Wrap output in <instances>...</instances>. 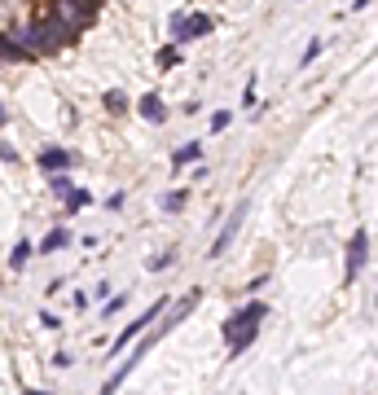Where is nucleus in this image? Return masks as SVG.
Segmentation results:
<instances>
[{
  "label": "nucleus",
  "mask_w": 378,
  "mask_h": 395,
  "mask_svg": "<svg viewBox=\"0 0 378 395\" xmlns=\"http://www.w3.org/2000/svg\"><path fill=\"white\" fill-rule=\"evenodd\" d=\"M264 316H268V307H264V303H246L242 312H233L229 321L220 325V330H224V342H229V356H242L251 342H256Z\"/></svg>",
  "instance_id": "f257e3e1"
},
{
  "label": "nucleus",
  "mask_w": 378,
  "mask_h": 395,
  "mask_svg": "<svg viewBox=\"0 0 378 395\" xmlns=\"http://www.w3.org/2000/svg\"><path fill=\"white\" fill-rule=\"evenodd\" d=\"M198 299H203V295H198V290H189V295H185L181 303H176L172 312H167V321H159V330H149V338H141V342H145V347H154V342H159L163 334H172V330H176V325H181L185 316H189V312L198 307Z\"/></svg>",
  "instance_id": "f03ea898"
},
{
  "label": "nucleus",
  "mask_w": 378,
  "mask_h": 395,
  "mask_svg": "<svg viewBox=\"0 0 378 395\" xmlns=\"http://www.w3.org/2000/svg\"><path fill=\"white\" fill-rule=\"evenodd\" d=\"M246 211H251V202H238L233 211H229V220H224V228H220V237H216V242H211V259H220L224 251H229V242H233V237H238V228H242V220H246Z\"/></svg>",
  "instance_id": "7ed1b4c3"
},
{
  "label": "nucleus",
  "mask_w": 378,
  "mask_h": 395,
  "mask_svg": "<svg viewBox=\"0 0 378 395\" xmlns=\"http://www.w3.org/2000/svg\"><path fill=\"white\" fill-rule=\"evenodd\" d=\"M365 259H369V237L357 233V237H352V246H347V281H357V273L365 268Z\"/></svg>",
  "instance_id": "20e7f679"
},
{
  "label": "nucleus",
  "mask_w": 378,
  "mask_h": 395,
  "mask_svg": "<svg viewBox=\"0 0 378 395\" xmlns=\"http://www.w3.org/2000/svg\"><path fill=\"white\" fill-rule=\"evenodd\" d=\"M163 307H167V303H154V307H149V312H145V316H137V321H132V325H128V330H123V334H119V338H115V352H123V347H128V342H132V338H137V334H141V330H145V325H149V321H154V316H159V312H163Z\"/></svg>",
  "instance_id": "39448f33"
},
{
  "label": "nucleus",
  "mask_w": 378,
  "mask_h": 395,
  "mask_svg": "<svg viewBox=\"0 0 378 395\" xmlns=\"http://www.w3.org/2000/svg\"><path fill=\"white\" fill-rule=\"evenodd\" d=\"M137 110H141V119H145V123H163V119H167V110H163V101H159L154 93H145V97L137 101Z\"/></svg>",
  "instance_id": "423d86ee"
},
{
  "label": "nucleus",
  "mask_w": 378,
  "mask_h": 395,
  "mask_svg": "<svg viewBox=\"0 0 378 395\" xmlns=\"http://www.w3.org/2000/svg\"><path fill=\"white\" fill-rule=\"evenodd\" d=\"M40 167L44 172H66L70 167V154L58 149V145H48V149H40Z\"/></svg>",
  "instance_id": "0eeeda50"
},
{
  "label": "nucleus",
  "mask_w": 378,
  "mask_h": 395,
  "mask_svg": "<svg viewBox=\"0 0 378 395\" xmlns=\"http://www.w3.org/2000/svg\"><path fill=\"white\" fill-rule=\"evenodd\" d=\"M198 158H203V145L198 141H189V145H181L172 154V167H185V163H198Z\"/></svg>",
  "instance_id": "6e6552de"
},
{
  "label": "nucleus",
  "mask_w": 378,
  "mask_h": 395,
  "mask_svg": "<svg viewBox=\"0 0 378 395\" xmlns=\"http://www.w3.org/2000/svg\"><path fill=\"white\" fill-rule=\"evenodd\" d=\"M211 18L207 14H198V18H185V40H194V36H211Z\"/></svg>",
  "instance_id": "1a4fd4ad"
},
{
  "label": "nucleus",
  "mask_w": 378,
  "mask_h": 395,
  "mask_svg": "<svg viewBox=\"0 0 378 395\" xmlns=\"http://www.w3.org/2000/svg\"><path fill=\"white\" fill-rule=\"evenodd\" d=\"M66 242H70V233H66V228H53V233H48L44 242H40V251H44V255H53V251H62Z\"/></svg>",
  "instance_id": "9d476101"
},
{
  "label": "nucleus",
  "mask_w": 378,
  "mask_h": 395,
  "mask_svg": "<svg viewBox=\"0 0 378 395\" xmlns=\"http://www.w3.org/2000/svg\"><path fill=\"white\" fill-rule=\"evenodd\" d=\"M106 110H110V115H123V110H128V97H123L119 88H110V93H106Z\"/></svg>",
  "instance_id": "9b49d317"
},
{
  "label": "nucleus",
  "mask_w": 378,
  "mask_h": 395,
  "mask_svg": "<svg viewBox=\"0 0 378 395\" xmlns=\"http://www.w3.org/2000/svg\"><path fill=\"white\" fill-rule=\"evenodd\" d=\"M31 251H36L31 242H18V246H14V255H9V263H14V268H22V263L31 259Z\"/></svg>",
  "instance_id": "f8f14e48"
},
{
  "label": "nucleus",
  "mask_w": 378,
  "mask_h": 395,
  "mask_svg": "<svg viewBox=\"0 0 378 395\" xmlns=\"http://www.w3.org/2000/svg\"><path fill=\"white\" fill-rule=\"evenodd\" d=\"M93 198H88V189H70L66 194V211H80V206H88Z\"/></svg>",
  "instance_id": "ddd939ff"
},
{
  "label": "nucleus",
  "mask_w": 378,
  "mask_h": 395,
  "mask_svg": "<svg viewBox=\"0 0 378 395\" xmlns=\"http://www.w3.org/2000/svg\"><path fill=\"white\" fill-rule=\"evenodd\" d=\"M0 58H9V62H22V58H27V48H18V44H9V40H0Z\"/></svg>",
  "instance_id": "4468645a"
},
{
  "label": "nucleus",
  "mask_w": 378,
  "mask_h": 395,
  "mask_svg": "<svg viewBox=\"0 0 378 395\" xmlns=\"http://www.w3.org/2000/svg\"><path fill=\"white\" fill-rule=\"evenodd\" d=\"M185 206V189H172V194H163V211H181Z\"/></svg>",
  "instance_id": "2eb2a0df"
},
{
  "label": "nucleus",
  "mask_w": 378,
  "mask_h": 395,
  "mask_svg": "<svg viewBox=\"0 0 378 395\" xmlns=\"http://www.w3.org/2000/svg\"><path fill=\"white\" fill-rule=\"evenodd\" d=\"M48 184H53V194H58V198H66V194H70V180H66L62 172H53V180H48Z\"/></svg>",
  "instance_id": "dca6fc26"
},
{
  "label": "nucleus",
  "mask_w": 378,
  "mask_h": 395,
  "mask_svg": "<svg viewBox=\"0 0 378 395\" xmlns=\"http://www.w3.org/2000/svg\"><path fill=\"white\" fill-rule=\"evenodd\" d=\"M167 26H172V36H176V40H185V14H172V18H167Z\"/></svg>",
  "instance_id": "f3484780"
},
{
  "label": "nucleus",
  "mask_w": 378,
  "mask_h": 395,
  "mask_svg": "<svg viewBox=\"0 0 378 395\" xmlns=\"http://www.w3.org/2000/svg\"><path fill=\"white\" fill-rule=\"evenodd\" d=\"M159 62H163V66H176V62H181V48H176V44H167V48L159 53Z\"/></svg>",
  "instance_id": "a211bd4d"
},
{
  "label": "nucleus",
  "mask_w": 378,
  "mask_h": 395,
  "mask_svg": "<svg viewBox=\"0 0 378 395\" xmlns=\"http://www.w3.org/2000/svg\"><path fill=\"white\" fill-rule=\"evenodd\" d=\"M229 119H233L229 110H216V115H211V132H220V127H229Z\"/></svg>",
  "instance_id": "6ab92c4d"
},
{
  "label": "nucleus",
  "mask_w": 378,
  "mask_h": 395,
  "mask_svg": "<svg viewBox=\"0 0 378 395\" xmlns=\"http://www.w3.org/2000/svg\"><path fill=\"white\" fill-rule=\"evenodd\" d=\"M40 321H44V330H62V316H53V312H44Z\"/></svg>",
  "instance_id": "aec40b11"
},
{
  "label": "nucleus",
  "mask_w": 378,
  "mask_h": 395,
  "mask_svg": "<svg viewBox=\"0 0 378 395\" xmlns=\"http://www.w3.org/2000/svg\"><path fill=\"white\" fill-rule=\"evenodd\" d=\"M0 158H9V163H18V149L9 141H0Z\"/></svg>",
  "instance_id": "412c9836"
},
{
  "label": "nucleus",
  "mask_w": 378,
  "mask_h": 395,
  "mask_svg": "<svg viewBox=\"0 0 378 395\" xmlns=\"http://www.w3.org/2000/svg\"><path fill=\"white\" fill-rule=\"evenodd\" d=\"M317 53H321V40H313V44H308V53H304V66H308V62H317Z\"/></svg>",
  "instance_id": "4be33fe9"
},
{
  "label": "nucleus",
  "mask_w": 378,
  "mask_h": 395,
  "mask_svg": "<svg viewBox=\"0 0 378 395\" xmlns=\"http://www.w3.org/2000/svg\"><path fill=\"white\" fill-rule=\"evenodd\" d=\"M123 307V295H115V303H106V321H115V312Z\"/></svg>",
  "instance_id": "5701e85b"
},
{
  "label": "nucleus",
  "mask_w": 378,
  "mask_h": 395,
  "mask_svg": "<svg viewBox=\"0 0 378 395\" xmlns=\"http://www.w3.org/2000/svg\"><path fill=\"white\" fill-rule=\"evenodd\" d=\"M365 5H369V0H352V9H357V14H361V9H365Z\"/></svg>",
  "instance_id": "b1692460"
},
{
  "label": "nucleus",
  "mask_w": 378,
  "mask_h": 395,
  "mask_svg": "<svg viewBox=\"0 0 378 395\" xmlns=\"http://www.w3.org/2000/svg\"><path fill=\"white\" fill-rule=\"evenodd\" d=\"M0 123H5V110H0Z\"/></svg>",
  "instance_id": "393cba45"
}]
</instances>
